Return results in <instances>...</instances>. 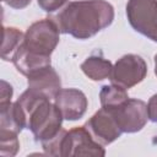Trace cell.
Returning <instances> with one entry per match:
<instances>
[{"mask_svg":"<svg viewBox=\"0 0 157 157\" xmlns=\"http://www.w3.org/2000/svg\"><path fill=\"white\" fill-rule=\"evenodd\" d=\"M59 36L60 29L54 20L50 17L43 18L32 23L27 28L22 44L36 54L50 56L59 44Z\"/></svg>","mask_w":157,"mask_h":157,"instance_id":"3","label":"cell"},{"mask_svg":"<svg viewBox=\"0 0 157 157\" xmlns=\"http://www.w3.org/2000/svg\"><path fill=\"white\" fill-rule=\"evenodd\" d=\"M126 17L136 32L157 43V0H128Z\"/></svg>","mask_w":157,"mask_h":157,"instance_id":"4","label":"cell"},{"mask_svg":"<svg viewBox=\"0 0 157 157\" xmlns=\"http://www.w3.org/2000/svg\"><path fill=\"white\" fill-rule=\"evenodd\" d=\"M129 99L125 88L117 85H104L99 92L101 105L105 108H117Z\"/></svg>","mask_w":157,"mask_h":157,"instance_id":"14","label":"cell"},{"mask_svg":"<svg viewBox=\"0 0 157 157\" xmlns=\"http://www.w3.org/2000/svg\"><path fill=\"white\" fill-rule=\"evenodd\" d=\"M50 18L58 25L60 33L88 39L112 25L114 7L105 0L71 1Z\"/></svg>","mask_w":157,"mask_h":157,"instance_id":"1","label":"cell"},{"mask_svg":"<svg viewBox=\"0 0 157 157\" xmlns=\"http://www.w3.org/2000/svg\"><path fill=\"white\" fill-rule=\"evenodd\" d=\"M18 134L0 131V155L2 157H12L20 148Z\"/></svg>","mask_w":157,"mask_h":157,"instance_id":"16","label":"cell"},{"mask_svg":"<svg viewBox=\"0 0 157 157\" xmlns=\"http://www.w3.org/2000/svg\"><path fill=\"white\" fill-rule=\"evenodd\" d=\"M155 74L157 76V54L155 55Z\"/></svg>","mask_w":157,"mask_h":157,"instance_id":"21","label":"cell"},{"mask_svg":"<svg viewBox=\"0 0 157 157\" xmlns=\"http://www.w3.org/2000/svg\"><path fill=\"white\" fill-rule=\"evenodd\" d=\"M85 128L90 131L92 137L103 146L114 142L123 134L113 110L105 107L98 109L86 121Z\"/></svg>","mask_w":157,"mask_h":157,"instance_id":"7","label":"cell"},{"mask_svg":"<svg viewBox=\"0 0 157 157\" xmlns=\"http://www.w3.org/2000/svg\"><path fill=\"white\" fill-rule=\"evenodd\" d=\"M65 120L75 121L81 119L88 107L86 94L77 88H61L54 98Z\"/></svg>","mask_w":157,"mask_h":157,"instance_id":"9","label":"cell"},{"mask_svg":"<svg viewBox=\"0 0 157 157\" xmlns=\"http://www.w3.org/2000/svg\"><path fill=\"white\" fill-rule=\"evenodd\" d=\"M12 64L25 76H29L31 74L50 65V56H44L40 54H36L21 44L18 49L15 52L11 59Z\"/></svg>","mask_w":157,"mask_h":157,"instance_id":"11","label":"cell"},{"mask_svg":"<svg viewBox=\"0 0 157 157\" xmlns=\"http://www.w3.org/2000/svg\"><path fill=\"white\" fill-rule=\"evenodd\" d=\"M4 40L1 47V58L6 61L12 59V55L22 44L25 34L15 27H4Z\"/></svg>","mask_w":157,"mask_h":157,"instance_id":"15","label":"cell"},{"mask_svg":"<svg viewBox=\"0 0 157 157\" xmlns=\"http://www.w3.org/2000/svg\"><path fill=\"white\" fill-rule=\"evenodd\" d=\"M27 85L31 91L49 99H54L58 92L61 90L60 77L58 72L52 67V65L45 66L27 76Z\"/></svg>","mask_w":157,"mask_h":157,"instance_id":"10","label":"cell"},{"mask_svg":"<svg viewBox=\"0 0 157 157\" xmlns=\"http://www.w3.org/2000/svg\"><path fill=\"white\" fill-rule=\"evenodd\" d=\"M12 86L1 80V96H0V103H7V102H11V97H12Z\"/></svg>","mask_w":157,"mask_h":157,"instance_id":"19","label":"cell"},{"mask_svg":"<svg viewBox=\"0 0 157 157\" xmlns=\"http://www.w3.org/2000/svg\"><path fill=\"white\" fill-rule=\"evenodd\" d=\"M66 2H67V0H38L39 7L49 13L60 10Z\"/></svg>","mask_w":157,"mask_h":157,"instance_id":"17","label":"cell"},{"mask_svg":"<svg viewBox=\"0 0 157 157\" xmlns=\"http://www.w3.org/2000/svg\"><path fill=\"white\" fill-rule=\"evenodd\" d=\"M112 69V63L98 55H91L81 64V70L83 71V74L93 81H102L109 78Z\"/></svg>","mask_w":157,"mask_h":157,"instance_id":"13","label":"cell"},{"mask_svg":"<svg viewBox=\"0 0 157 157\" xmlns=\"http://www.w3.org/2000/svg\"><path fill=\"white\" fill-rule=\"evenodd\" d=\"M147 114L148 119L153 123H157V93L153 94L147 103Z\"/></svg>","mask_w":157,"mask_h":157,"instance_id":"18","label":"cell"},{"mask_svg":"<svg viewBox=\"0 0 157 157\" xmlns=\"http://www.w3.org/2000/svg\"><path fill=\"white\" fill-rule=\"evenodd\" d=\"M105 155L103 145L97 142L90 131L83 126H76L69 131L63 137L60 146V157L71 156H98Z\"/></svg>","mask_w":157,"mask_h":157,"instance_id":"5","label":"cell"},{"mask_svg":"<svg viewBox=\"0 0 157 157\" xmlns=\"http://www.w3.org/2000/svg\"><path fill=\"white\" fill-rule=\"evenodd\" d=\"M147 75V64L136 54H126L114 64L109 80L113 85L129 90L141 81Z\"/></svg>","mask_w":157,"mask_h":157,"instance_id":"6","label":"cell"},{"mask_svg":"<svg viewBox=\"0 0 157 157\" xmlns=\"http://www.w3.org/2000/svg\"><path fill=\"white\" fill-rule=\"evenodd\" d=\"M23 128L26 121L18 103H0V131L18 134Z\"/></svg>","mask_w":157,"mask_h":157,"instance_id":"12","label":"cell"},{"mask_svg":"<svg viewBox=\"0 0 157 157\" xmlns=\"http://www.w3.org/2000/svg\"><path fill=\"white\" fill-rule=\"evenodd\" d=\"M5 4H7L12 9H16V10H21V9H25L27 7L32 0H2Z\"/></svg>","mask_w":157,"mask_h":157,"instance_id":"20","label":"cell"},{"mask_svg":"<svg viewBox=\"0 0 157 157\" xmlns=\"http://www.w3.org/2000/svg\"><path fill=\"white\" fill-rule=\"evenodd\" d=\"M16 102L23 113L26 128L32 131L36 141L45 142L63 129V114L49 98L27 88Z\"/></svg>","mask_w":157,"mask_h":157,"instance_id":"2","label":"cell"},{"mask_svg":"<svg viewBox=\"0 0 157 157\" xmlns=\"http://www.w3.org/2000/svg\"><path fill=\"white\" fill-rule=\"evenodd\" d=\"M109 109L113 110L123 132L132 134L140 131L148 119L147 104L141 99L129 98L121 105Z\"/></svg>","mask_w":157,"mask_h":157,"instance_id":"8","label":"cell"}]
</instances>
